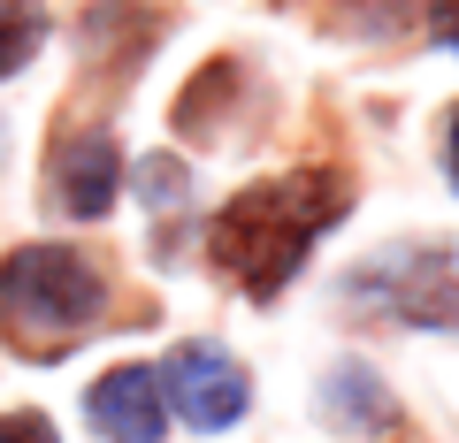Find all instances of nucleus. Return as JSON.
Masks as SVG:
<instances>
[{"mask_svg":"<svg viewBox=\"0 0 459 443\" xmlns=\"http://www.w3.org/2000/svg\"><path fill=\"white\" fill-rule=\"evenodd\" d=\"M352 214V176L344 168H283L261 176L207 222V268L246 298H283L307 252Z\"/></svg>","mask_w":459,"mask_h":443,"instance_id":"1","label":"nucleus"},{"mask_svg":"<svg viewBox=\"0 0 459 443\" xmlns=\"http://www.w3.org/2000/svg\"><path fill=\"white\" fill-rule=\"evenodd\" d=\"M108 313V276L77 245H16L0 252V337L16 360H62Z\"/></svg>","mask_w":459,"mask_h":443,"instance_id":"2","label":"nucleus"},{"mask_svg":"<svg viewBox=\"0 0 459 443\" xmlns=\"http://www.w3.org/2000/svg\"><path fill=\"white\" fill-rule=\"evenodd\" d=\"M352 306L406 328H459V245H391L344 276Z\"/></svg>","mask_w":459,"mask_h":443,"instance_id":"3","label":"nucleus"},{"mask_svg":"<svg viewBox=\"0 0 459 443\" xmlns=\"http://www.w3.org/2000/svg\"><path fill=\"white\" fill-rule=\"evenodd\" d=\"M153 375H161L169 421L199 428V436H222V428H238V421H246V405H253V375L230 360L214 337H192V345H177L161 367H153Z\"/></svg>","mask_w":459,"mask_h":443,"instance_id":"4","label":"nucleus"},{"mask_svg":"<svg viewBox=\"0 0 459 443\" xmlns=\"http://www.w3.org/2000/svg\"><path fill=\"white\" fill-rule=\"evenodd\" d=\"M47 192L62 214H77V222H100V214L123 199V146H115L100 123H84V131H62L47 153Z\"/></svg>","mask_w":459,"mask_h":443,"instance_id":"5","label":"nucleus"},{"mask_svg":"<svg viewBox=\"0 0 459 443\" xmlns=\"http://www.w3.org/2000/svg\"><path fill=\"white\" fill-rule=\"evenodd\" d=\"M84 421L100 428V443H161L169 436V397L153 367H108L84 390Z\"/></svg>","mask_w":459,"mask_h":443,"instance_id":"6","label":"nucleus"},{"mask_svg":"<svg viewBox=\"0 0 459 443\" xmlns=\"http://www.w3.org/2000/svg\"><path fill=\"white\" fill-rule=\"evenodd\" d=\"M329 405H337L344 428H391V390H383L360 360H344L337 375H329Z\"/></svg>","mask_w":459,"mask_h":443,"instance_id":"7","label":"nucleus"},{"mask_svg":"<svg viewBox=\"0 0 459 443\" xmlns=\"http://www.w3.org/2000/svg\"><path fill=\"white\" fill-rule=\"evenodd\" d=\"M47 31H54L47 0H0V77L31 69L39 47H47Z\"/></svg>","mask_w":459,"mask_h":443,"instance_id":"8","label":"nucleus"},{"mask_svg":"<svg viewBox=\"0 0 459 443\" xmlns=\"http://www.w3.org/2000/svg\"><path fill=\"white\" fill-rule=\"evenodd\" d=\"M0 443H62V436H54V421H47V413H31V405H23V413H0Z\"/></svg>","mask_w":459,"mask_h":443,"instance_id":"9","label":"nucleus"},{"mask_svg":"<svg viewBox=\"0 0 459 443\" xmlns=\"http://www.w3.org/2000/svg\"><path fill=\"white\" fill-rule=\"evenodd\" d=\"M429 38L459 54V0H429Z\"/></svg>","mask_w":459,"mask_h":443,"instance_id":"10","label":"nucleus"},{"mask_svg":"<svg viewBox=\"0 0 459 443\" xmlns=\"http://www.w3.org/2000/svg\"><path fill=\"white\" fill-rule=\"evenodd\" d=\"M444 176H452V192H459V107H452V123H444Z\"/></svg>","mask_w":459,"mask_h":443,"instance_id":"11","label":"nucleus"}]
</instances>
